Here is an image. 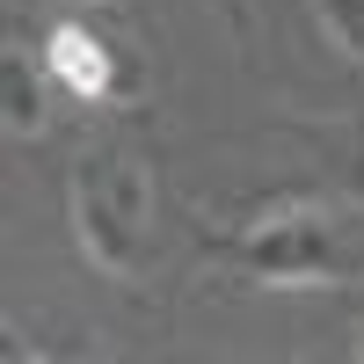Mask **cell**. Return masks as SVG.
<instances>
[{"label":"cell","instance_id":"277c9868","mask_svg":"<svg viewBox=\"0 0 364 364\" xmlns=\"http://www.w3.org/2000/svg\"><path fill=\"white\" fill-rule=\"evenodd\" d=\"M0 87H8V102H0V117H8V139H37L51 109H44V80L29 73V58H22V51L0 58Z\"/></svg>","mask_w":364,"mask_h":364},{"label":"cell","instance_id":"7a4b0ae2","mask_svg":"<svg viewBox=\"0 0 364 364\" xmlns=\"http://www.w3.org/2000/svg\"><path fill=\"white\" fill-rule=\"evenodd\" d=\"M240 262L262 284H343L336 226L314 197H277L255 211V226L240 233Z\"/></svg>","mask_w":364,"mask_h":364},{"label":"cell","instance_id":"6da1fadb","mask_svg":"<svg viewBox=\"0 0 364 364\" xmlns=\"http://www.w3.org/2000/svg\"><path fill=\"white\" fill-rule=\"evenodd\" d=\"M146 219H154V168L132 139H102L95 154H80L73 168V240L80 255L109 269V277H132L146 262Z\"/></svg>","mask_w":364,"mask_h":364},{"label":"cell","instance_id":"3957f363","mask_svg":"<svg viewBox=\"0 0 364 364\" xmlns=\"http://www.w3.org/2000/svg\"><path fill=\"white\" fill-rule=\"evenodd\" d=\"M51 73L66 80L80 102H102L109 95V51H102V37H87L80 22L51 29Z\"/></svg>","mask_w":364,"mask_h":364},{"label":"cell","instance_id":"8992f818","mask_svg":"<svg viewBox=\"0 0 364 364\" xmlns=\"http://www.w3.org/2000/svg\"><path fill=\"white\" fill-rule=\"evenodd\" d=\"M357 357H364V336H357Z\"/></svg>","mask_w":364,"mask_h":364},{"label":"cell","instance_id":"5b68a950","mask_svg":"<svg viewBox=\"0 0 364 364\" xmlns=\"http://www.w3.org/2000/svg\"><path fill=\"white\" fill-rule=\"evenodd\" d=\"M314 8H321L328 29H336V44L364 66V0H314Z\"/></svg>","mask_w":364,"mask_h":364}]
</instances>
